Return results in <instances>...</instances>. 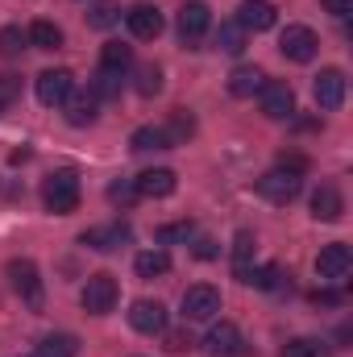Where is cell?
I'll return each instance as SVG.
<instances>
[{"instance_id": "1", "label": "cell", "mask_w": 353, "mask_h": 357, "mask_svg": "<svg viewBox=\"0 0 353 357\" xmlns=\"http://www.w3.org/2000/svg\"><path fill=\"white\" fill-rule=\"evenodd\" d=\"M42 204L54 216H71L80 208V175L67 171V167L63 171H50V175L42 178Z\"/></svg>"}, {"instance_id": "2", "label": "cell", "mask_w": 353, "mask_h": 357, "mask_svg": "<svg viewBox=\"0 0 353 357\" xmlns=\"http://www.w3.org/2000/svg\"><path fill=\"white\" fill-rule=\"evenodd\" d=\"M8 282H13V291L21 295V303H25L29 312H42L46 291H42V274H38V266H33L29 258H13V262H8Z\"/></svg>"}, {"instance_id": "3", "label": "cell", "mask_w": 353, "mask_h": 357, "mask_svg": "<svg viewBox=\"0 0 353 357\" xmlns=\"http://www.w3.org/2000/svg\"><path fill=\"white\" fill-rule=\"evenodd\" d=\"M117 295H121L117 278L100 270V274H91L88 282H84V291H80V303H84V312H88V316H108V312L117 307Z\"/></svg>"}, {"instance_id": "4", "label": "cell", "mask_w": 353, "mask_h": 357, "mask_svg": "<svg viewBox=\"0 0 353 357\" xmlns=\"http://www.w3.org/2000/svg\"><path fill=\"white\" fill-rule=\"evenodd\" d=\"M299 187H303V175L283 171V167H274V171H266V175L258 178V195L270 199V204H291V199L299 195Z\"/></svg>"}, {"instance_id": "5", "label": "cell", "mask_w": 353, "mask_h": 357, "mask_svg": "<svg viewBox=\"0 0 353 357\" xmlns=\"http://www.w3.org/2000/svg\"><path fill=\"white\" fill-rule=\"evenodd\" d=\"M33 91H38V100H42L46 108H63V104H67V96L75 91V75H71L67 67L42 71V75H38V84H33Z\"/></svg>"}, {"instance_id": "6", "label": "cell", "mask_w": 353, "mask_h": 357, "mask_svg": "<svg viewBox=\"0 0 353 357\" xmlns=\"http://www.w3.org/2000/svg\"><path fill=\"white\" fill-rule=\"evenodd\" d=\"M278 50H283L291 63H312L316 50H320V38H316V29H308V25H287L283 38H278Z\"/></svg>"}, {"instance_id": "7", "label": "cell", "mask_w": 353, "mask_h": 357, "mask_svg": "<svg viewBox=\"0 0 353 357\" xmlns=\"http://www.w3.org/2000/svg\"><path fill=\"white\" fill-rule=\"evenodd\" d=\"M220 312V291L208 282H195L183 291V320H212Z\"/></svg>"}, {"instance_id": "8", "label": "cell", "mask_w": 353, "mask_h": 357, "mask_svg": "<svg viewBox=\"0 0 353 357\" xmlns=\"http://www.w3.org/2000/svg\"><path fill=\"white\" fill-rule=\"evenodd\" d=\"M258 100H262V112L270 121H287V116H295V91L287 79H266L262 91H258Z\"/></svg>"}, {"instance_id": "9", "label": "cell", "mask_w": 353, "mask_h": 357, "mask_svg": "<svg viewBox=\"0 0 353 357\" xmlns=\"http://www.w3.org/2000/svg\"><path fill=\"white\" fill-rule=\"evenodd\" d=\"M129 324H133L142 337H163V333H167V307H163L158 299H133Z\"/></svg>"}, {"instance_id": "10", "label": "cell", "mask_w": 353, "mask_h": 357, "mask_svg": "<svg viewBox=\"0 0 353 357\" xmlns=\"http://www.w3.org/2000/svg\"><path fill=\"white\" fill-rule=\"evenodd\" d=\"M350 270H353V254L345 241H333L316 254V274L324 282H341V278H350Z\"/></svg>"}, {"instance_id": "11", "label": "cell", "mask_w": 353, "mask_h": 357, "mask_svg": "<svg viewBox=\"0 0 353 357\" xmlns=\"http://www.w3.org/2000/svg\"><path fill=\"white\" fill-rule=\"evenodd\" d=\"M312 96H316V104L324 112H337L345 104V71L341 67H324L316 75V84H312Z\"/></svg>"}, {"instance_id": "12", "label": "cell", "mask_w": 353, "mask_h": 357, "mask_svg": "<svg viewBox=\"0 0 353 357\" xmlns=\"http://www.w3.org/2000/svg\"><path fill=\"white\" fill-rule=\"evenodd\" d=\"M208 25H212V13H208L204 0H187V4L179 8V38H183L187 46H195V42L208 33Z\"/></svg>"}, {"instance_id": "13", "label": "cell", "mask_w": 353, "mask_h": 357, "mask_svg": "<svg viewBox=\"0 0 353 357\" xmlns=\"http://www.w3.org/2000/svg\"><path fill=\"white\" fill-rule=\"evenodd\" d=\"M274 21H278V8L270 0H241V8H237V25L246 33H266V29H274Z\"/></svg>"}, {"instance_id": "14", "label": "cell", "mask_w": 353, "mask_h": 357, "mask_svg": "<svg viewBox=\"0 0 353 357\" xmlns=\"http://www.w3.org/2000/svg\"><path fill=\"white\" fill-rule=\"evenodd\" d=\"M88 250H96V254H112V250H121L125 241H133V229L129 225H100V229H88L84 237H80Z\"/></svg>"}, {"instance_id": "15", "label": "cell", "mask_w": 353, "mask_h": 357, "mask_svg": "<svg viewBox=\"0 0 353 357\" xmlns=\"http://www.w3.org/2000/svg\"><path fill=\"white\" fill-rule=\"evenodd\" d=\"M312 216L324 220V225H333V220L345 216V195H341L337 183H320V187L312 191Z\"/></svg>"}, {"instance_id": "16", "label": "cell", "mask_w": 353, "mask_h": 357, "mask_svg": "<svg viewBox=\"0 0 353 357\" xmlns=\"http://www.w3.org/2000/svg\"><path fill=\"white\" fill-rule=\"evenodd\" d=\"M133 187H137V195H146V199H167V195H175L179 178H175V171H167V167H150V171H142V175L133 178Z\"/></svg>"}, {"instance_id": "17", "label": "cell", "mask_w": 353, "mask_h": 357, "mask_svg": "<svg viewBox=\"0 0 353 357\" xmlns=\"http://www.w3.org/2000/svg\"><path fill=\"white\" fill-rule=\"evenodd\" d=\"M125 25H129V33H133V38L154 42V38L163 33V13H158L154 4H133V8L125 13Z\"/></svg>"}, {"instance_id": "18", "label": "cell", "mask_w": 353, "mask_h": 357, "mask_svg": "<svg viewBox=\"0 0 353 357\" xmlns=\"http://www.w3.org/2000/svg\"><path fill=\"white\" fill-rule=\"evenodd\" d=\"M204 354H212V357H237L241 354V333H237V324H229V320L212 324L208 337H204Z\"/></svg>"}, {"instance_id": "19", "label": "cell", "mask_w": 353, "mask_h": 357, "mask_svg": "<svg viewBox=\"0 0 353 357\" xmlns=\"http://www.w3.org/2000/svg\"><path fill=\"white\" fill-rule=\"evenodd\" d=\"M63 108H67V125H75V129H84V125H91V121H96V108H100V100H96L91 91H80V96L71 91Z\"/></svg>"}, {"instance_id": "20", "label": "cell", "mask_w": 353, "mask_h": 357, "mask_svg": "<svg viewBox=\"0 0 353 357\" xmlns=\"http://www.w3.org/2000/svg\"><path fill=\"white\" fill-rule=\"evenodd\" d=\"M254 254H258V237L250 233V229H241L237 237H233V270H237V278L246 282V274H250V262H254Z\"/></svg>"}, {"instance_id": "21", "label": "cell", "mask_w": 353, "mask_h": 357, "mask_svg": "<svg viewBox=\"0 0 353 357\" xmlns=\"http://www.w3.org/2000/svg\"><path fill=\"white\" fill-rule=\"evenodd\" d=\"M266 84V71L262 67H237L233 75H229V91L233 96H241V100H250V96H258Z\"/></svg>"}, {"instance_id": "22", "label": "cell", "mask_w": 353, "mask_h": 357, "mask_svg": "<svg viewBox=\"0 0 353 357\" xmlns=\"http://www.w3.org/2000/svg\"><path fill=\"white\" fill-rule=\"evenodd\" d=\"M133 67V50L125 42H104L100 50V71H112V75H125Z\"/></svg>"}, {"instance_id": "23", "label": "cell", "mask_w": 353, "mask_h": 357, "mask_svg": "<svg viewBox=\"0 0 353 357\" xmlns=\"http://www.w3.org/2000/svg\"><path fill=\"white\" fill-rule=\"evenodd\" d=\"M25 38H29V46H38V50H59V46H63V29H59L54 21H33V25L25 29Z\"/></svg>"}, {"instance_id": "24", "label": "cell", "mask_w": 353, "mask_h": 357, "mask_svg": "<svg viewBox=\"0 0 353 357\" xmlns=\"http://www.w3.org/2000/svg\"><path fill=\"white\" fill-rule=\"evenodd\" d=\"M129 150H137V154H146V150H171V142H167L163 125H142V129H133Z\"/></svg>"}, {"instance_id": "25", "label": "cell", "mask_w": 353, "mask_h": 357, "mask_svg": "<svg viewBox=\"0 0 353 357\" xmlns=\"http://www.w3.org/2000/svg\"><path fill=\"white\" fill-rule=\"evenodd\" d=\"M133 270H137L142 278H158V274L171 270V254H167V250H142V254L133 258Z\"/></svg>"}, {"instance_id": "26", "label": "cell", "mask_w": 353, "mask_h": 357, "mask_svg": "<svg viewBox=\"0 0 353 357\" xmlns=\"http://www.w3.org/2000/svg\"><path fill=\"white\" fill-rule=\"evenodd\" d=\"M42 357H75L80 354V337L75 333H50V337H42Z\"/></svg>"}, {"instance_id": "27", "label": "cell", "mask_w": 353, "mask_h": 357, "mask_svg": "<svg viewBox=\"0 0 353 357\" xmlns=\"http://www.w3.org/2000/svg\"><path fill=\"white\" fill-rule=\"evenodd\" d=\"M163 133H167V142H171V146H183V142L195 133V116H191L187 108H175V112H171V121L163 125Z\"/></svg>"}, {"instance_id": "28", "label": "cell", "mask_w": 353, "mask_h": 357, "mask_svg": "<svg viewBox=\"0 0 353 357\" xmlns=\"http://www.w3.org/2000/svg\"><path fill=\"white\" fill-rule=\"evenodd\" d=\"M246 282H254L258 291H283V287H291V274L283 266H262V270H250Z\"/></svg>"}, {"instance_id": "29", "label": "cell", "mask_w": 353, "mask_h": 357, "mask_svg": "<svg viewBox=\"0 0 353 357\" xmlns=\"http://www.w3.org/2000/svg\"><path fill=\"white\" fill-rule=\"evenodd\" d=\"M216 46H220L225 54H241V50H246V29H241L237 21H225V25L216 29Z\"/></svg>"}, {"instance_id": "30", "label": "cell", "mask_w": 353, "mask_h": 357, "mask_svg": "<svg viewBox=\"0 0 353 357\" xmlns=\"http://www.w3.org/2000/svg\"><path fill=\"white\" fill-rule=\"evenodd\" d=\"M133 88H137V96H158V91H163V67H158V63H142Z\"/></svg>"}, {"instance_id": "31", "label": "cell", "mask_w": 353, "mask_h": 357, "mask_svg": "<svg viewBox=\"0 0 353 357\" xmlns=\"http://www.w3.org/2000/svg\"><path fill=\"white\" fill-rule=\"evenodd\" d=\"M25 46H29V38H25L21 25H4V29H0V54H4V59H21Z\"/></svg>"}, {"instance_id": "32", "label": "cell", "mask_w": 353, "mask_h": 357, "mask_svg": "<svg viewBox=\"0 0 353 357\" xmlns=\"http://www.w3.org/2000/svg\"><path fill=\"white\" fill-rule=\"evenodd\" d=\"M121 21V8L112 4V0H96L88 8V25L91 29H108V25H117Z\"/></svg>"}, {"instance_id": "33", "label": "cell", "mask_w": 353, "mask_h": 357, "mask_svg": "<svg viewBox=\"0 0 353 357\" xmlns=\"http://www.w3.org/2000/svg\"><path fill=\"white\" fill-rule=\"evenodd\" d=\"M88 91L96 96V100H108V96L121 91V75H112V71H96V79H91Z\"/></svg>"}, {"instance_id": "34", "label": "cell", "mask_w": 353, "mask_h": 357, "mask_svg": "<svg viewBox=\"0 0 353 357\" xmlns=\"http://www.w3.org/2000/svg\"><path fill=\"white\" fill-rule=\"evenodd\" d=\"M278 357H320V341H312V337H295V341H287Z\"/></svg>"}, {"instance_id": "35", "label": "cell", "mask_w": 353, "mask_h": 357, "mask_svg": "<svg viewBox=\"0 0 353 357\" xmlns=\"http://www.w3.org/2000/svg\"><path fill=\"white\" fill-rule=\"evenodd\" d=\"M108 199H112V204H121V208H129V204L137 199L133 178H117V183H108Z\"/></svg>"}, {"instance_id": "36", "label": "cell", "mask_w": 353, "mask_h": 357, "mask_svg": "<svg viewBox=\"0 0 353 357\" xmlns=\"http://www.w3.org/2000/svg\"><path fill=\"white\" fill-rule=\"evenodd\" d=\"M191 233H195V225H191V220H179V225H167V229L158 233V241H187Z\"/></svg>"}, {"instance_id": "37", "label": "cell", "mask_w": 353, "mask_h": 357, "mask_svg": "<svg viewBox=\"0 0 353 357\" xmlns=\"http://www.w3.org/2000/svg\"><path fill=\"white\" fill-rule=\"evenodd\" d=\"M17 91H21V79L17 75H0V112L17 100Z\"/></svg>"}, {"instance_id": "38", "label": "cell", "mask_w": 353, "mask_h": 357, "mask_svg": "<svg viewBox=\"0 0 353 357\" xmlns=\"http://www.w3.org/2000/svg\"><path fill=\"white\" fill-rule=\"evenodd\" d=\"M278 167H283V171L303 175V171H308V158H303V154H278Z\"/></svg>"}, {"instance_id": "39", "label": "cell", "mask_w": 353, "mask_h": 357, "mask_svg": "<svg viewBox=\"0 0 353 357\" xmlns=\"http://www.w3.org/2000/svg\"><path fill=\"white\" fill-rule=\"evenodd\" d=\"M320 4H324L333 17H350L353 13V0H320Z\"/></svg>"}, {"instance_id": "40", "label": "cell", "mask_w": 353, "mask_h": 357, "mask_svg": "<svg viewBox=\"0 0 353 357\" xmlns=\"http://www.w3.org/2000/svg\"><path fill=\"white\" fill-rule=\"evenodd\" d=\"M187 345H191V337H187V333H167V349H171V354H183Z\"/></svg>"}, {"instance_id": "41", "label": "cell", "mask_w": 353, "mask_h": 357, "mask_svg": "<svg viewBox=\"0 0 353 357\" xmlns=\"http://www.w3.org/2000/svg\"><path fill=\"white\" fill-rule=\"evenodd\" d=\"M195 258H204V262H208V258H216V241L200 237V241H195Z\"/></svg>"}, {"instance_id": "42", "label": "cell", "mask_w": 353, "mask_h": 357, "mask_svg": "<svg viewBox=\"0 0 353 357\" xmlns=\"http://www.w3.org/2000/svg\"><path fill=\"white\" fill-rule=\"evenodd\" d=\"M25 357H42V354H25Z\"/></svg>"}]
</instances>
